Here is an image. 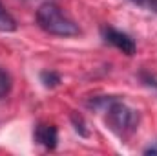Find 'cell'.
Instances as JSON below:
<instances>
[{"label":"cell","instance_id":"6","mask_svg":"<svg viewBox=\"0 0 157 156\" xmlns=\"http://www.w3.org/2000/svg\"><path fill=\"white\" fill-rule=\"evenodd\" d=\"M40 83L46 86V88H57L60 83H62V77L59 72L55 70H42L40 72Z\"/></svg>","mask_w":157,"mask_h":156},{"label":"cell","instance_id":"11","mask_svg":"<svg viewBox=\"0 0 157 156\" xmlns=\"http://www.w3.org/2000/svg\"><path fill=\"white\" fill-rule=\"evenodd\" d=\"M144 154H152V156L157 154V142H154L150 147H146V149H144Z\"/></svg>","mask_w":157,"mask_h":156},{"label":"cell","instance_id":"4","mask_svg":"<svg viewBox=\"0 0 157 156\" xmlns=\"http://www.w3.org/2000/svg\"><path fill=\"white\" fill-rule=\"evenodd\" d=\"M33 140L44 149L53 151L59 143V129L51 123H39L33 130Z\"/></svg>","mask_w":157,"mask_h":156},{"label":"cell","instance_id":"1","mask_svg":"<svg viewBox=\"0 0 157 156\" xmlns=\"http://www.w3.org/2000/svg\"><path fill=\"white\" fill-rule=\"evenodd\" d=\"M88 107L93 110L104 112V121L108 129L121 140L130 138L137 130L141 121L139 110L126 105L124 99L119 96H97L88 101Z\"/></svg>","mask_w":157,"mask_h":156},{"label":"cell","instance_id":"9","mask_svg":"<svg viewBox=\"0 0 157 156\" xmlns=\"http://www.w3.org/2000/svg\"><path fill=\"white\" fill-rule=\"evenodd\" d=\"M139 79L146 84V86H150V88H154V90H157V77L155 76H152L150 72H146V70H143L141 74H139Z\"/></svg>","mask_w":157,"mask_h":156},{"label":"cell","instance_id":"7","mask_svg":"<svg viewBox=\"0 0 157 156\" xmlns=\"http://www.w3.org/2000/svg\"><path fill=\"white\" fill-rule=\"evenodd\" d=\"M11 88H13V79H11L9 72L6 68L0 66V99H4L6 96H9Z\"/></svg>","mask_w":157,"mask_h":156},{"label":"cell","instance_id":"3","mask_svg":"<svg viewBox=\"0 0 157 156\" xmlns=\"http://www.w3.org/2000/svg\"><path fill=\"white\" fill-rule=\"evenodd\" d=\"M101 35H102L104 42L112 44L113 48H117L119 51H122V53H126V55H130V57H132V55L135 53V50H137L135 40L132 39L128 33H124V31H121V30H115V28H112V26H102V28H101Z\"/></svg>","mask_w":157,"mask_h":156},{"label":"cell","instance_id":"2","mask_svg":"<svg viewBox=\"0 0 157 156\" xmlns=\"http://www.w3.org/2000/svg\"><path fill=\"white\" fill-rule=\"evenodd\" d=\"M37 24L49 35L55 37H77L80 28L53 2H44L37 9Z\"/></svg>","mask_w":157,"mask_h":156},{"label":"cell","instance_id":"10","mask_svg":"<svg viewBox=\"0 0 157 156\" xmlns=\"http://www.w3.org/2000/svg\"><path fill=\"white\" fill-rule=\"evenodd\" d=\"M130 2H133V4L139 6V7H144L146 11L157 13V0H130Z\"/></svg>","mask_w":157,"mask_h":156},{"label":"cell","instance_id":"8","mask_svg":"<svg viewBox=\"0 0 157 156\" xmlns=\"http://www.w3.org/2000/svg\"><path fill=\"white\" fill-rule=\"evenodd\" d=\"M71 123H73V129L77 130L78 134L82 136V138H88L90 136V130H88V125H86V121H84V117L80 116L78 112H73L71 114Z\"/></svg>","mask_w":157,"mask_h":156},{"label":"cell","instance_id":"5","mask_svg":"<svg viewBox=\"0 0 157 156\" xmlns=\"http://www.w3.org/2000/svg\"><path fill=\"white\" fill-rule=\"evenodd\" d=\"M15 30H17V20L11 17V13L0 2V31L2 33H11Z\"/></svg>","mask_w":157,"mask_h":156}]
</instances>
